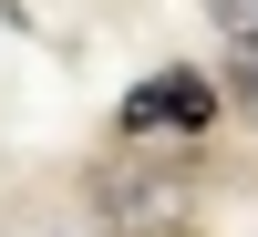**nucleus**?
I'll return each instance as SVG.
<instances>
[{
    "instance_id": "1",
    "label": "nucleus",
    "mask_w": 258,
    "mask_h": 237,
    "mask_svg": "<svg viewBox=\"0 0 258 237\" xmlns=\"http://www.w3.org/2000/svg\"><path fill=\"white\" fill-rule=\"evenodd\" d=\"M197 155H165V144H124L93 165V217L114 237H197Z\"/></svg>"
},
{
    "instance_id": "2",
    "label": "nucleus",
    "mask_w": 258,
    "mask_h": 237,
    "mask_svg": "<svg viewBox=\"0 0 258 237\" xmlns=\"http://www.w3.org/2000/svg\"><path fill=\"white\" fill-rule=\"evenodd\" d=\"M207 124H217V83H207V72H155V83H135V93H124L114 134L145 144V134H207Z\"/></svg>"
},
{
    "instance_id": "3",
    "label": "nucleus",
    "mask_w": 258,
    "mask_h": 237,
    "mask_svg": "<svg viewBox=\"0 0 258 237\" xmlns=\"http://www.w3.org/2000/svg\"><path fill=\"white\" fill-rule=\"evenodd\" d=\"M227 103L258 124V52H227Z\"/></svg>"
},
{
    "instance_id": "4",
    "label": "nucleus",
    "mask_w": 258,
    "mask_h": 237,
    "mask_svg": "<svg viewBox=\"0 0 258 237\" xmlns=\"http://www.w3.org/2000/svg\"><path fill=\"white\" fill-rule=\"evenodd\" d=\"M217 21H227V52H258V0H217Z\"/></svg>"
}]
</instances>
